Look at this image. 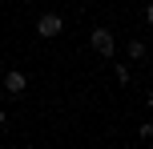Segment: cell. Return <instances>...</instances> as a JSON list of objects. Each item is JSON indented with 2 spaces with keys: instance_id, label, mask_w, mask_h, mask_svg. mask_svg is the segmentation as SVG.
Here are the masks:
<instances>
[{
  "instance_id": "1",
  "label": "cell",
  "mask_w": 153,
  "mask_h": 149,
  "mask_svg": "<svg viewBox=\"0 0 153 149\" xmlns=\"http://www.w3.org/2000/svg\"><path fill=\"white\" fill-rule=\"evenodd\" d=\"M89 44H93V53H97V56H113V32H109V28H93Z\"/></svg>"
},
{
  "instance_id": "2",
  "label": "cell",
  "mask_w": 153,
  "mask_h": 149,
  "mask_svg": "<svg viewBox=\"0 0 153 149\" xmlns=\"http://www.w3.org/2000/svg\"><path fill=\"white\" fill-rule=\"evenodd\" d=\"M61 28H65V20H61L56 12H45V16L36 20V32H40V36H61Z\"/></svg>"
},
{
  "instance_id": "3",
  "label": "cell",
  "mask_w": 153,
  "mask_h": 149,
  "mask_svg": "<svg viewBox=\"0 0 153 149\" xmlns=\"http://www.w3.org/2000/svg\"><path fill=\"white\" fill-rule=\"evenodd\" d=\"M24 85H28V81H24V73H8V77H4V93H12V97H20L24 93Z\"/></svg>"
},
{
  "instance_id": "4",
  "label": "cell",
  "mask_w": 153,
  "mask_h": 149,
  "mask_svg": "<svg viewBox=\"0 0 153 149\" xmlns=\"http://www.w3.org/2000/svg\"><path fill=\"white\" fill-rule=\"evenodd\" d=\"M4 121H8V117H4V109H0V125H4Z\"/></svg>"
}]
</instances>
